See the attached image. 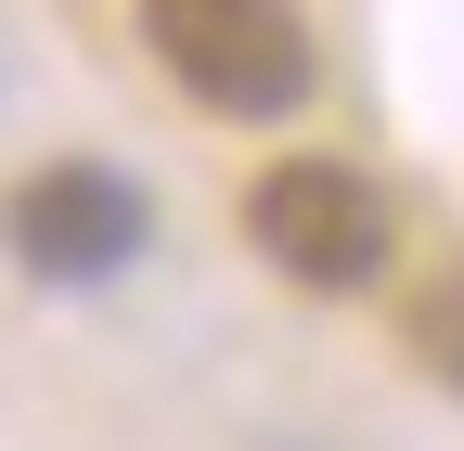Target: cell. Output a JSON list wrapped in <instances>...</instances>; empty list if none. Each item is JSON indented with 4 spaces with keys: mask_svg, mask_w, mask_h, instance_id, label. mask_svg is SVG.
I'll return each instance as SVG.
<instances>
[{
    "mask_svg": "<svg viewBox=\"0 0 464 451\" xmlns=\"http://www.w3.org/2000/svg\"><path fill=\"white\" fill-rule=\"evenodd\" d=\"M155 65L219 117H297L310 103V26L297 0H142Z\"/></svg>",
    "mask_w": 464,
    "mask_h": 451,
    "instance_id": "1",
    "label": "cell"
},
{
    "mask_svg": "<svg viewBox=\"0 0 464 451\" xmlns=\"http://www.w3.org/2000/svg\"><path fill=\"white\" fill-rule=\"evenodd\" d=\"M246 245L284 271V284H310V297H362L400 233H387V194L362 181V168L284 155V168H258V194H246Z\"/></svg>",
    "mask_w": 464,
    "mask_h": 451,
    "instance_id": "2",
    "label": "cell"
},
{
    "mask_svg": "<svg viewBox=\"0 0 464 451\" xmlns=\"http://www.w3.org/2000/svg\"><path fill=\"white\" fill-rule=\"evenodd\" d=\"M0 245H14L39 284H103V271L142 258V194L116 181V168H91V155L26 168L14 206H0Z\"/></svg>",
    "mask_w": 464,
    "mask_h": 451,
    "instance_id": "3",
    "label": "cell"
},
{
    "mask_svg": "<svg viewBox=\"0 0 464 451\" xmlns=\"http://www.w3.org/2000/svg\"><path fill=\"white\" fill-rule=\"evenodd\" d=\"M400 349H413V374L464 387V258H451V271H426V297L400 310Z\"/></svg>",
    "mask_w": 464,
    "mask_h": 451,
    "instance_id": "4",
    "label": "cell"
}]
</instances>
